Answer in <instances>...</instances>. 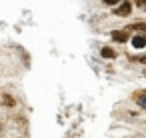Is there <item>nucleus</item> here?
Instances as JSON below:
<instances>
[{"label": "nucleus", "mask_w": 146, "mask_h": 138, "mask_svg": "<svg viewBox=\"0 0 146 138\" xmlns=\"http://www.w3.org/2000/svg\"><path fill=\"white\" fill-rule=\"evenodd\" d=\"M132 28H138V30H146V24L142 22V24H132Z\"/></svg>", "instance_id": "0eeeda50"}, {"label": "nucleus", "mask_w": 146, "mask_h": 138, "mask_svg": "<svg viewBox=\"0 0 146 138\" xmlns=\"http://www.w3.org/2000/svg\"><path fill=\"white\" fill-rule=\"evenodd\" d=\"M112 38H114L116 42H126V40H128V32H126V30H114V32H112Z\"/></svg>", "instance_id": "f257e3e1"}, {"label": "nucleus", "mask_w": 146, "mask_h": 138, "mask_svg": "<svg viewBox=\"0 0 146 138\" xmlns=\"http://www.w3.org/2000/svg\"><path fill=\"white\" fill-rule=\"evenodd\" d=\"M4 102L10 104V106H14V98H10V96H4Z\"/></svg>", "instance_id": "423d86ee"}, {"label": "nucleus", "mask_w": 146, "mask_h": 138, "mask_svg": "<svg viewBox=\"0 0 146 138\" xmlns=\"http://www.w3.org/2000/svg\"><path fill=\"white\" fill-rule=\"evenodd\" d=\"M136 60H140V62H146V56H138Z\"/></svg>", "instance_id": "6e6552de"}, {"label": "nucleus", "mask_w": 146, "mask_h": 138, "mask_svg": "<svg viewBox=\"0 0 146 138\" xmlns=\"http://www.w3.org/2000/svg\"><path fill=\"white\" fill-rule=\"evenodd\" d=\"M132 46H134V48L146 46V38H144V36H134V38H132Z\"/></svg>", "instance_id": "7ed1b4c3"}, {"label": "nucleus", "mask_w": 146, "mask_h": 138, "mask_svg": "<svg viewBox=\"0 0 146 138\" xmlns=\"http://www.w3.org/2000/svg\"><path fill=\"white\" fill-rule=\"evenodd\" d=\"M130 8H132V4H130V2H124V4L118 6L116 14H118V16H128V14H130Z\"/></svg>", "instance_id": "f03ea898"}, {"label": "nucleus", "mask_w": 146, "mask_h": 138, "mask_svg": "<svg viewBox=\"0 0 146 138\" xmlns=\"http://www.w3.org/2000/svg\"><path fill=\"white\" fill-rule=\"evenodd\" d=\"M100 54H102V58H116V52H114L112 48H108V46H104V48L100 50Z\"/></svg>", "instance_id": "20e7f679"}, {"label": "nucleus", "mask_w": 146, "mask_h": 138, "mask_svg": "<svg viewBox=\"0 0 146 138\" xmlns=\"http://www.w3.org/2000/svg\"><path fill=\"white\" fill-rule=\"evenodd\" d=\"M138 102H140V106H142V108H146V94L138 96Z\"/></svg>", "instance_id": "39448f33"}]
</instances>
